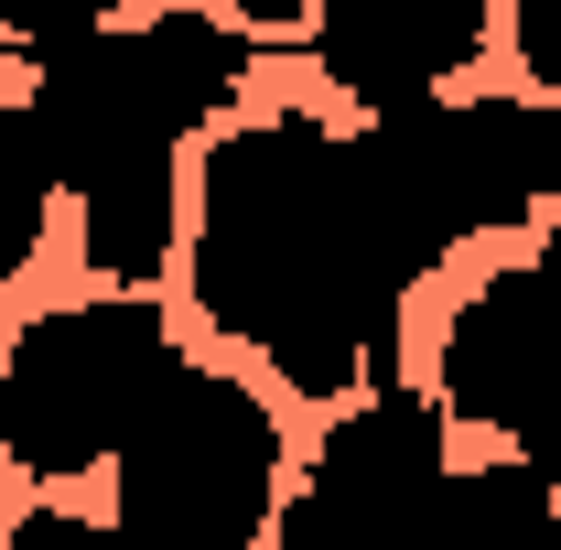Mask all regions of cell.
Here are the masks:
<instances>
[{"label": "cell", "instance_id": "9c48e42d", "mask_svg": "<svg viewBox=\"0 0 561 550\" xmlns=\"http://www.w3.org/2000/svg\"><path fill=\"white\" fill-rule=\"evenodd\" d=\"M66 206L55 184V140L33 119V98H0V291L44 260V216Z\"/></svg>", "mask_w": 561, "mask_h": 550}, {"label": "cell", "instance_id": "30bf717a", "mask_svg": "<svg viewBox=\"0 0 561 550\" xmlns=\"http://www.w3.org/2000/svg\"><path fill=\"white\" fill-rule=\"evenodd\" d=\"M108 11H151V0H0V55L44 66L55 44H76V33H98Z\"/></svg>", "mask_w": 561, "mask_h": 550}, {"label": "cell", "instance_id": "52a82bcc", "mask_svg": "<svg viewBox=\"0 0 561 550\" xmlns=\"http://www.w3.org/2000/svg\"><path fill=\"white\" fill-rule=\"evenodd\" d=\"M443 475H454V411L432 389L367 378V389L335 400V421L313 432V454L291 465V496H280L271 540H324V529L411 540V529H432Z\"/></svg>", "mask_w": 561, "mask_h": 550}, {"label": "cell", "instance_id": "ba28073f", "mask_svg": "<svg viewBox=\"0 0 561 550\" xmlns=\"http://www.w3.org/2000/svg\"><path fill=\"white\" fill-rule=\"evenodd\" d=\"M496 22H507V0H313L302 55L324 76V98L400 108V98L454 87L496 44Z\"/></svg>", "mask_w": 561, "mask_h": 550}, {"label": "cell", "instance_id": "6da1fadb", "mask_svg": "<svg viewBox=\"0 0 561 550\" xmlns=\"http://www.w3.org/2000/svg\"><path fill=\"white\" fill-rule=\"evenodd\" d=\"M432 271H454V260L389 184L367 119L346 130V119L280 98L260 119H216L195 140L184 291L291 400L335 411L367 378H400L411 291Z\"/></svg>", "mask_w": 561, "mask_h": 550}, {"label": "cell", "instance_id": "5b68a950", "mask_svg": "<svg viewBox=\"0 0 561 550\" xmlns=\"http://www.w3.org/2000/svg\"><path fill=\"white\" fill-rule=\"evenodd\" d=\"M356 119H367L378 162L400 173V195L443 260L518 238L561 206V98H540V87H476V98L432 87V98L356 108Z\"/></svg>", "mask_w": 561, "mask_h": 550}, {"label": "cell", "instance_id": "277c9868", "mask_svg": "<svg viewBox=\"0 0 561 550\" xmlns=\"http://www.w3.org/2000/svg\"><path fill=\"white\" fill-rule=\"evenodd\" d=\"M173 302L130 291V280H98L76 302H44L0 335V465L33 485V496H66V485L108 475L119 432L140 421L151 378L173 367Z\"/></svg>", "mask_w": 561, "mask_h": 550}, {"label": "cell", "instance_id": "8fae6325", "mask_svg": "<svg viewBox=\"0 0 561 550\" xmlns=\"http://www.w3.org/2000/svg\"><path fill=\"white\" fill-rule=\"evenodd\" d=\"M507 55L540 98H561V0H507Z\"/></svg>", "mask_w": 561, "mask_h": 550}, {"label": "cell", "instance_id": "7a4b0ae2", "mask_svg": "<svg viewBox=\"0 0 561 550\" xmlns=\"http://www.w3.org/2000/svg\"><path fill=\"white\" fill-rule=\"evenodd\" d=\"M249 76H260V33L206 0L108 11L98 33H76L33 66L22 98L55 140L87 280L162 291L184 271V151L216 119H238Z\"/></svg>", "mask_w": 561, "mask_h": 550}, {"label": "cell", "instance_id": "4fadbf2b", "mask_svg": "<svg viewBox=\"0 0 561 550\" xmlns=\"http://www.w3.org/2000/svg\"><path fill=\"white\" fill-rule=\"evenodd\" d=\"M0 518H11V507H0Z\"/></svg>", "mask_w": 561, "mask_h": 550}, {"label": "cell", "instance_id": "3957f363", "mask_svg": "<svg viewBox=\"0 0 561 550\" xmlns=\"http://www.w3.org/2000/svg\"><path fill=\"white\" fill-rule=\"evenodd\" d=\"M291 443H280V400L227 367L173 345V367L151 378L140 421L108 454V529L130 550H260L291 496Z\"/></svg>", "mask_w": 561, "mask_h": 550}, {"label": "cell", "instance_id": "8992f818", "mask_svg": "<svg viewBox=\"0 0 561 550\" xmlns=\"http://www.w3.org/2000/svg\"><path fill=\"white\" fill-rule=\"evenodd\" d=\"M432 400L507 454L561 465V216H540L518 260L454 291L432 335Z\"/></svg>", "mask_w": 561, "mask_h": 550}, {"label": "cell", "instance_id": "7c38bea8", "mask_svg": "<svg viewBox=\"0 0 561 550\" xmlns=\"http://www.w3.org/2000/svg\"><path fill=\"white\" fill-rule=\"evenodd\" d=\"M227 22H249L260 44H280V33H302V22H313V0H227Z\"/></svg>", "mask_w": 561, "mask_h": 550}]
</instances>
